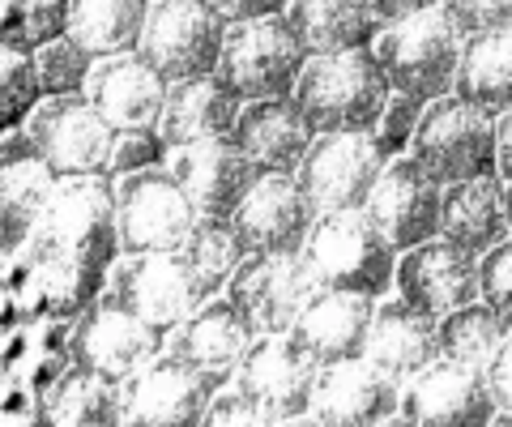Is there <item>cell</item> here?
<instances>
[{"mask_svg": "<svg viewBox=\"0 0 512 427\" xmlns=\"http://www.w3.org/2000/svg\"><path fill=\"white\" fill-rule=\"evenodd\" d=\"M372 312H376V299H367V295L316 291L286 338H291L299 346V355L320 372V368H333V363H346V359H363Z\"/></svg>", "mask_w": 512, "mask_h": 427, "instance_id": "obj_23", "label": "cell"}, {"mask_svg": "<svg viewBox=\"0 0 512 427\" xmlns=\"http://www.w3.org/2000/svg\"><path fill=\"white\" fill-rule=\"evenodd\" d=\"M440 197L444 184H436L410 154H402L384 163L376 188L363 201V214L393 244V252H406L440 235Z\"/></svg>", "mask_w": 512, "mask_h": 427, "instance_id": "obj_16", "label": "cell"}, {"mask_svg": "<svg viewBox=\"0 0 512 427\" xmlns=\"http://www.w3.org/2000/svg\"><path fill=\"white\" fill-rule=\"evenodd\" d=\"M146 0H69L64 35L99 60L116 52H137Z\"/></svg>", "mask_w": 512, "mask_h": 427, "instance_id": "obj_35", "label": "cell"}, {"mask_svg": "<svg viewBox=\"0 0 512 427\" xmlns=\"http://www.w3.org/2000/svg\"><path fill=\"white\" fill-rule=\"evenodd\" d=\"M299 257L308 265L316 291H350L367 299L393 295L397 252L363 210L316 214Z\"/></svg>", "mask_w": 512, "mask_h": 427, "instance_id": "obj_2", "label": "cell"}, {"mask_svg": "<svg viewBox=\"0 0 512 427\" xmlns=\"http://www.w3.org/2000/svg\"><path fill=\"white\" fill-rule=\"evenodd\" d=\"M504 201H508V235H512V184H508V193H504Z\"/></svg>", "mask_w": 512, "mask_h": 427, "instance_id": "obj_57", "label": "cell"}, {"mask_svg": "<svg viewBox=\"0 0 512 427\" xmlns=\"http://www.w3.org/2000/svg\"><path fill=\"white\" fill-rule=\"evenodd\" d=\"M222 26L231 22H248V18H265V13H282L286 0H201Z\"/></svg>", "mask_w": 512, "mask_h": 427, "instance_id": "obj_49", "label": "cell"}, {"mask_svg": "<svg viewBox=\"0 0 512 427\" xmlns=\"http://www.w3.org/2000/svg\"><path fill=\"white\" fill-rule=\"evenodd\" d=\"M461 43H466V35L448 22V13L440 5H427L410 18L380 26L372 39V56L393 94L431 103L453 94L461 69Z\"/></svg>", "mask_w": 512, "mask_h": 427, "instance_id": "obj_3", "label": "cell"}, {"mask_svg": "<svg viewBox=\"0 0 512 427\" xmlns=\"http://www.w3.org/2000/svg\"><path fill=\"white\" fill-rule=\"evenodd\" d=\"M0 427H52V419H47L43 398L22 385H5L0 389Z\"/></svg>", "mask_w": 512, "mask_h": 427, "instance_id": "obj_46", "label": "cell"}, {"mask_svg": "<svg viewBox=\"0 0 512 427\" xmlns=\"http://www.w3.org/2000/svg\"><path fill=\"white\" fill-rule=\"evenodd\" d=\"M389 82L376 65L372 47L308 56L299 69L291 99L308 129L320 133H372L389 103Z\"/></svg>", "mask_w": 512, "mask_h": 427, "instance_id": "obj_1", "label": "cell"}, {"mask_svg": "<svg viewBox=\"0 0 512 427\" xmlns=\"http://www.w3.org/2000/svg\"><path fill=\"white\" fill-rule=\"evenodd\" d=\"M107 295L146 325H154L158 334H171L184 316L197 312L205 299H214V291L201 282L180 248L120 257L107 274Z\"/></svg>", "mask_w": 512, "mask_h": 427, "instance_id": "obj_6", "label": "cell"}, {"mask_svg": "<svg viewBox=\"0 0 512 427\" xmlns=\"http://www.w3.org/2000/svg\"><path fill=\"white\" fill-rule=\"evenodd\" d=\"M402 415L414 427H487L495 419V398L483 368L436 359L402 393Z\"/></svg>", "mask_w": 512, "mask_h": 427, "instance_id": "obj_18", "label": "cell"}, {"mask_svg": "<svg viewBox=\"0 0 512 427\" xmlns=\"http://www.w3.org/2000/svg\"><path fill=\"white\" fill-rule=\"evenodd\" d=\"M278 427H325L316 415H299V419H286V423H278Z\"/></svg>", "mask_w": 512, "mask_h": 427, "instance_id": "obj_54", "label": "cell"}, {"mask_svg": "<svg viewBox=\"0 0 512 427\" xmlns=\"http://www.w3.org/2000/svg\"><path fill=\"white\" fill-rule=\"evenodd\" d=\"M222 295L248 316L256 334H291L316 282L299 252H248Z\"/></svg>", "mask_w": 512, "mask_h": 427, "instance_id": "obj_15", "label": "cell"}, {"mask_svg": "<svg viewBox=\"0 0 512 427\" xmlns=\"http://www.w3.org/2000/svg\"><path fill=\"white\" fill-rule=\"evenodd\" d=\"M423 107L419 99H410V94H389V103H384V112L376 120V146L384 158H402L410 154V141H414V129H419V120H423Z\"/></svg>", "mask_w": 512, "mask_h": 427, "instance_id": "obj_42", "label": "cell"}, {"mask_svg": "<svg viewBox=\"0 0 512 427\" xmlns=\"http://www.w3.org/2000/svg\"><path fill=\"white\" fill-rule=\"evenodd\" d=\"M69 351L77 368H90L111 381H128L137 368L167 351V334H158L141 316L120 308L107 291L94 304L69 321Z\"/></svg>", "mask_w": 512, "mask_h": 427, "instance_id": "obj_13", "label": "cell"}, {"mask_svg": "<svg viewBox=\"0 0 512 427\" xmlns=\"http://www.w3.org/2000/svg\"><path fill=\"white\" fill-rule=\"evenodd\" d=\"M239 107H244V99L231 94L214 73L188 77V82H171L163 116H158V133H163L167 150L201 146V141H222V137L235 133Z\"/></svg>", "mask_w": 512, "mask_h": 427, "instance_id": "obj_27", "label": "cell"}, {"mask_svg": "<svg viewBox=\"0 0 512 427\" xmlns=\"http://www.w3.org/2000/svg\"><path fill=\"white\" fill-rule=\"evenodd\" d=\"M508 184L500 176H478L461 184H444L440 197V235L461 244L474 257L508 240Z\"/></svg>", "mask_w": 512, "mask_h": 427, "instance_id": "obj_29", "label": "cell"}, {"mask_svg": "<svg viewBox=\"0 0 512 427\" xmlns=\"http://www.w3.org/2000/svg\"><path fill=\"white\" fill-rule=\"evenodd\" d=\"M180 252L188 257V265L201 274V282L214 295L227 291L231 274L248 257V248H244V240H239L231 218H197V227L188 231V240L180 244Z\"/></svg>", "mask_w": 512, "mask_h": 427, "instance_id": "obj_37", "label": "cell"}, {"mask_svg": "<svg viewBox=\"0 0 512 427\" xmlns=\"http://www.w3.org/2000/svg\"><path fill=\"white\" fill-rule=\"evenodd\" d=\"M22 244H26V240H22V235H18V231H13V227L5 223V218H0V274H5V270H9V265H13V261H18V252H22Z\"/></svg>", "mask_w": 512, "mask_h": 427, "instance_id": "obj_52", "label": "cell"}, {"mask_svg": "<svg viewBox=\"0 0 512 427\" xmlns=\"http://www.w3.org/2000/svg\"><path fill=\"white\" fill-rule=\"evenodd\" d=\"M167 141L158 129H116L111 137V158H107V176H133L146 167H167Z\"/></svg>", "mask_w": 512, "mask_h": 427, "instance_id": "obj_41", "label": "cell"}, {"mask_svg": "<svg viewBox=\"0 0 512 427\" xmlns=\"http://www.w3.org/2000/svg\"><path fill=\"white\" fill-rule=\"evenodd\" d=\"M222 30L227 26L201 0H146L137 52L167 82H188V77L214 73L222 52Z\"/></svg>", "mask_w": 512, "mask_h": 427, "instance_id": "obj_10", "label": "cell"}, {"mask_svg": "<svg viewBox=\"0 0 512 427\" xmlns=\"http://www.w3.org/2000/svg\"><path fill=\"white\" fill-rule=\"evenodd\" d=\"M231 389L278 427L286 419L312 415L316 368L286 334H256L231 376Z\"/></svg>", "mask_w": 512, "mask_h": 427, "instance_id": "obj_14", "label": "cell"}, {"mask_svg": "<svg viewBox=\"0 0 512 427\" xmlns=\"http://www.w3.org/2000/svg\"><path fill=\"white\" fill-rule=\"evenodd\" d=\"M487 427H512V410H500V415H495Z\"/></svg>", "mask_w": 512, "mask_h": 427, "instance_id": "obj_56", "label": "cell"}, {"mask_svg": "<svg viewBox=\"0 0 512 427\" xmlns=\"http://www.w3.org/2000/svg\"><path fill=\"white\" fill-rule=\"evenodd\" d=\"M73 368L69 351V321H35V325H13L0 338V376L5 385H22L35 398H43L64 372Z\"/></svg>", "mask_w": 512, "mask_h": 427, "instance_id": "obj_31", "label": "cell"}, {"mask_svg": "<svg viewBox=\"0 0 512 427\" xmlns=\"http://www.w3.org/2000/svg\"><path fill=\"white\" fill-rule=\"evenodd\" d=\"M363 359L397 385L414 381L427 363L440 359V321L406 304L402 295H384L376 299L372 325H367Z\"/></svg>", "mask_w": 512, "mask_h": 427, "instance_id": "obj_21", "label": "cell"}, {"mask_svg": "<svg viewBox=\"0 0 512 427\" xmlns=\"http://www.w3.org/2000/svg\"><path fill=\"white\" fill-rule=\"evenodd\" d=\"M39 99L43 94L30 52L0 39V129H18Z\"/></svg>", "mask_w": 512, "mask_h": 427, "instance_id": "obj_40", "label": "cell"}, {"mask_svg": "<svg viewBox=\"0 0 512 427\" xmlns=\"http://www.w3.org/2000/svg\"><path fill=\"white\" fill-rule=\"evenodd\" d=\"M508 321L495 308H487L483 299L440 316V359L470 363V368H487V359L495 355V346L508 338Z\"/></svg>", "mask_w": 512, "mask_h": 427, "instance_id": "obj_36", "label": "cell"}, {"mask_svg": "<svg viewBox=\"0 0 512 427\" xmlns=\"http://www.w3.org/2000/svg\"><path fill=\"white\" fill-rule=\"evenodd\" d=\"M52 427H120L124 423V381H111L90 368H73L43 393Z\"/></svg>", "mask_w": 512, "mask_h": 427, "instance_id": "obj_34", "label": "cell"}, {"mask_svg": "<svg viewBox=\"0 0 512 427\" xmlns=\"http://www.w3.org/2000/svg\"><path fill=\"white\" fill-rule=\"evenodd\" d=\"M282 18L291 22L299 47L308 56L350 52V47H372L376 22L355 0H286Z\"/></svg>", "mask_w": 512, "mask_h": 427, "instance_id": "obj_32", "label": "cell"}, {"mask_svg": "<svg viewBox=\"0 0 512 427\" xmlns=\"http://www.w3.org/2000/svg\"><path fill=\"white\" fill-rule=\"evenodd\" d=\"M201 427H274V423H269L256 406H248L235 389H222L210 402V410H205Z\"/></svg>", "mask_w": 512, "mask_h": 427, "instance_id": "obj_47", "label": "cell"}, {"mask_svg": "<svg viewBox=\"0 0 512 427\" xmlns=\"http://www.w3.org/2000/svg\"><path fill=\"white\" fill-rule=\"evenodd\" d=\"M355 5H359L367 18L376 22V30H380V26H389V22H397V18H410V13L436 5V0H355Z\"/></svg>", "mask_w": 512, "mask_h": 427, "instance_id": "obj_50", "label": "cell"}, {"mask_svg": "<svg viewBox=\"0 0 512 427\" xmlns=\"http://www.w3.org/2000/svg\"><path fill=\"white\" fill-rule=\"evenodd\" d=\"M478 299L512 325V235L478 257Z\"/></svg>", "mask_w": 512, "mask_h": 427, "instance_id": "obj_43", "label": "cell"}, {"mask_svg": "<svg viewBox=\"0 0 512 427\" xmlns=\"http://www.w3.org/2000/svg\"><path fill=\"white\" fill-rule=\"evenodd\" d=\"M410 158L436 184L495 176V116L466 103L461 94L431 99L414 129Z\"/></svg>", "mask_w": 512, "mask_h": 427, "instance_id": "obj_5", "label": "cell"}, {"mask_svg": "<svg viewBox=\"0 0 512 427\" xmlns=\"http://www.w3.org/2000/svg\"><path fill=\"white\" fill-rule=\"evenodd\" d=\"M0 282H5L9 291V304L13 312H18V325H35V321H47V299H43V282L35 274V265H30L22 252L18 261L9 265L5 274H0Z\"/></svg>", "mask_w": 512, "mask_h": 427, "instance_id": "obj_44", "label": "cell"}, {"mask_svg": "<svg viewBox=\"0 0 512 427\" xmlns=\"http://www.w3.org/2000/svg\"><path fill=\"white\" fill-rule=\"evenodd\" d=\"M35 60V77H39V94H82L94 56L86 47H77L69 35L47 39L43 47L30 52Z\"/></svg>", "mask_w": 512, "mask_h": 427, "instance_id": "obj_39", "label": "cell"}, {"mask_svg": "<svg viewBox=\"0 0 512 427\" xmlns=\"http://www.w3.org/2000/svg\"><path fill=\"white\" fill-rule=\"evenodd\" d=\"M167 86L171 82L141 52H116L94 60L82 94L111 129H158Z\"/></svg>", "mask_w": 512, "mask_h": 427, "instance_id": "obj_19", "label": "cell"}, {"mask_svg": "<svg viewBox=\"0 0 512 427\" xmlns=\"http://www.w3.org/2000/svg\"><path fill=\"white\" fill-rule=\"evenodd\" d=\"M167 171L180 180V188L188 193V201L197 205L201 218H231L239 210V201L248 197V188L256 184V176H261V171L239 154L231 137L171 150Z\"/></svg>", "mask_w": 512, "mask_h": 427, "instance_id": "obj_22", "label": "cell"}, {"mask_svg": "<svg viewBox=\"0 0 512 427\" xmlns=\"http://www.w3.org/2000/svg\"><path fill=\"white\" fill-rule=\"evenodd\" d=\"M197 205L167 167H146L116 180V235L120 257L175 252L197 227Z\"/></svg>", "mask_w": 512, "mask_h": 427, "instance_id": "obj_7", "label": "cell"}, {"mask_svg": "<svg viewBox=\"0 0 512 427\" xmlns=\"http://www.w3.org/2000/svg\"><path fill=\"white\" fill-rule=\"evenodd\" d=\"M231 381L197 372L175 355H158L124 381V423L133 427H201L205 410Z\"/></svg>", "mask_w": 512, "mask_h": 427, "instance_id": "obj_12", "label": "cell"}, {"mask_svg": "<svg viewBox=\"0 0 512 427\" xmlns=\"http://www.w3.org/2000/svg\"><path fill=\"white\" fill-rule=\"evenodd\" d=\"M402 410V385L367 359H346L316 372L312 415L325 427H376Z\"/></svg>", "mask_w": 512, "mask_h": 427, "instance_id": "obj_24", "label": "cell"}, {"mask_svg": "<svg viewBox=\"0 0 512 427\" xmlns=\"http://www.w3.org/2000/svg\"><path fill=\"white\" fill-rule=\"evenodd\" d=\"M376 427H414V423L402 415V410H397V415H389V419H384V423H376Z\"/></svg>", "mask_w": 512, "mask_h": 427, "instance_id": "obj_55", "label": "cell"}, {"mask_svg": "<svg viewBox=\"0 0 512 427\" xmlns=\"http://www.w3.org/2000/svg\"><path fill=\"white\" fill-rule=\"evenodd\" d=\"M312 129L308 120L299 116L295 99H256L239 107V120H235V133L231 141L239 146V154L261 171H278V176H295L303 154L312 146Z\"/></svg>", "mask_w": 512, "mask_h": 427, "instance_id": "obj_26", "label": "cell"}, {"mask_svg": "<svg viewBox=\"0 0 512 427\" xmlns=\"http://www.w3.org/2000/svg\"><path fill=\"white\" fill-rule=\"evenodd\" d=\"M231 223L248 252H299L316 223V205L303 197L295 176L265 171L239 201Z\"/></svg>", "mask_w": 512, "mask_h": 427, "instance_id": "obj_20", "label": "cell"}, {"mask_svg": "<svg viewBox=\"0 0 512 427\" xmlns=\"http://www.w3.org/2000/svg\"><path fill=\"white\" fill-rule=\"evenodd\" d=\"M0 389H5V376H0Z\"/></svg>", "mask_w": 512, "mask_h": 427, "instance_id": "obj_58", "label": "cell"}, {"mask_svg": "<svg viewBox=\"0 0 512 427\" xmlns=\"http://www.w3.org/2000/svg\"><path fill=\"white\" fill-rule=\"evenodd\" d=\"M13 325H18V312H13V304H9V291H5V282H0V338H5Z\"/></svg>", "mask_w": 512, "mask_h": 427, "instance_id": "obj_53", "label": "cell"}, {"mask_svg": "<svg viewBox=\"0 0 512 427\" xmlns=\"http://www.w3.org/2000/svg\"><path fill=\"white\" fill-rule=\"evenodd\" d=\"M52 244L77 252L99 270L120 261L116 235V180L111 176H60L39 227Z\"/></svg>", "mask_w": 512, "mask_h": 427, "instance_id": "obj_8", "label": "cell"}, {"mask_svg": "<svg viewBox=\"0 0 512 427\" xmlns=\"http://www.w3.org/2000/svg\"><path fill=\"white\" fill-rule=\"evenodd\" d=\"M453 94H461L466 103L483 107L491 116L508 112L512 107V26L466 35Z\"/></svg>", "mask_w": 512, "mask_h": 427, "instance_id": "obj_33", "label": "cell"}, {"mask_svg": "<svg viewBox=\"0 0 512 427\" xmlns=\"http://www.w3.org/2000/svg\"><path fill=\"white\" fill-rule=\"evenodd\" d=\"M56 171L43 158V150L22 129H0V218L26 240L39 227L47 210V197L56 188Z\"/></svg>", "mask_w": 512, "mask_h": 427, "instance_id": "obj_28", "label": "cell"}, {"mask_svg": "<svg viewBox=\"0 0 512 427\" xmlns=\"http://www.w3.org/2000/svg\"><path fill=\"white\" fill-rule=\"evenodd\" d=\"M252 342H256V329L248 316L227 295H214L167 334V355H175L197 372H214L231 381Z\"/></svg>", "mask_w": 512, "mask_h": 427, "instance_id": "obj_25", "label": "cell"}, {"mask_svg": "<svg viewBox=\"0 0 512 427\" xmlns=\"http://www.w3.org/2000/svg\"><path fill=\"white\" fill-rule=\"evenodd\" d=\"M22 257L35 265V274L43 282V299H47V316H52V321H77V316L107 291L111 270H99V265H90L86 257H77V252L52 244L43 231L26 235Z\"/></svg>", "mask_w": 512, "mask_h": 427, "instance_id": "obj_30", "label": "cell"}, {"mask_svg": "<svg viewBox=\"0 0 512 427\" xmlns=\"http://www.w3.org/2000/svg\"><path fill=\"white\" fill-rule=\"evenodd\" d=\"M384 163L389 158L380 154L372 133H320L312 137L308 154H303L295 184L316 205V214L363 210V201L376 188Z\"/></svg>", "mask_w": 512, "mask_h": 427, "instance_id": "obj_11", "label": "cell"}, {"mask_svg": "<svg viewBox=\"0 0 512 427\" xmlns=\"http://www.w3.org/2000/svg\"><path fill=\"white\" fill-rule=\"evenodd\" d=\"M69 0H0V39L35 52L47 39L64 35Z\"/></svg>", "mask_w": 512, "mask_h": 427, "instance_id": "obj_38", "label": "cell"}, {"mask_svg": "<svg viewBox=\"0 0 512 427\" xmlns=\"http://www.w3.org/2000/svg\"><path fill=\"white\" fill-rule=\"evenodd\" d=\"M303 60H308V52L299 47L291 22L282 13H265V18L231 22L222 30L214 77L244 103L286 99L299 82Z\"/></svg>", "mask_w": 512, "mask_h": 427, "instance_id": "obj_4", "label": "cell"}, {"mask_svg": "<svg viewBox=\"0 0 512 427\" xmlns=\"http://www.w3.org/2000/svg\"><path fill=\"white\" fill-rule=\"evenodd\" d=\"M495 176L512 184V107L495 116Z\"/></svg>", "mask_w": 512, "mask_h": 427, "instance_id": "obj_51", "label": "cell"}, {"mask_svg": "<svg viewBox=\"0 0 512 427\" xmlns=\"http://www.w3.org/2000/svg\"><path fill=\"white\" fill-rule=\"evenodd\" d=\"M393 291L402 295L406 304H414L419 312L440 321V316L478 299V257L461 244L444 240V235H436V240H427L419 248L397 252Z\"/></svg>", "mask_w": 512, "mask_h": 427, "instance_id": "obj_17", "label": "cell"}, {"mask_svg": "<svg viewBox=\"0 0 512 427\" xmlns=\"http://www.w3.org/2000/svg\"><path fill=\"white\" fill-rule=\"evenodd\" d=\"M483 376H487V389L495 398V410H512V329H508V338L495 346Z\"/></svg>", "mask_w": 512, "mask_h": 427, "instance_id": "obj_48", "label": "cell"}, {"mask_svg": "<svg viewBox=\"0 0 512 427\" xmlns=\"http://www.w3.org/2000/svg\"><path fill=\"white\" fill-rule=\"evenodd\" d=\"M56 176H107L116 129L99 116L86 94H43L22 120Z\"/></svg>", "mask_w": 512, "mask_h": 427, "instance_id": "obj_9", "label": "cell"}, {"mask_svg": "<svg viewBox=\"0 0 512 427\" xmlns=\"http://www.w3.org/2000/svg\"><path fill=\"white\" fill-rule=\"evenodd\" d=\"M120 427H133V423H120Z\"/></svg>", "mask_w": 512, "mask_h": 427, "instance_id": "obj_59", "label": "cell"}, {"mask_svg": "<svg viewBox=\"0 0 512 427\" xmlns=\"http://www.w3.org/2000/svg\"><path fill=\"white\" fill-rule=\"evenodd\" d=\"M461 35H483V30L512 26V0H436Z\"/></svg>", "mask_w": 512, "mask_h": 427, "instance_id": "obj_45", "label": "cell"}]
</instances>
